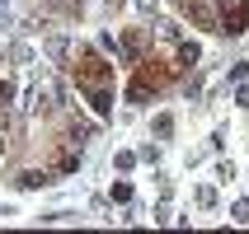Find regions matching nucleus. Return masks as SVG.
Instances as JSON below:
<instances>
[{"instance_id":"obj_1","label":"nucleus","mask_w":249,"mask_h":234,"mask_svg":"<svg viewBox=\"0 0 249 234\" xmlns=\"http://www.w3.org/2000/svg\"><path fill=\"white\" fill-rule=\"evenodd\" d=\"M245 28H249V0H221V33L240 38Z\"/></svg>"},{"instance_id":"obj_2","label":"nucleus","mask_w":249,"mask_h":234,"mask_svg":"<svg viewBox=\"0 0 249 234\" xmlns=\"http://www.w3.org/2000/svg\"><path fill=\"white\" fill-rule=\"evenodd\" d=\"M56 103H61V89H56V80H38L33 89H28V108H33V112H52Z\"/></svg>"},{"instance_id":"obj_3","label":"nucleus","mask_w":249,"mask_h":234,"mask_svg":"<svg viewBox=\"0 0 249 234\" xmlns=\"http://www.w3.org/2000/svg\"><path fill=\"white\" fill-rule=\"evenodd\" d=\"M14 183L33 192V187H47V183H56V178H52V173H47V169H24V173H19V178H14Z\"/></svg>"},{"instance_id":"obj_4","label":"nucleus","mask_w":249,"mask_h":234,"mask_svg":"<svg viewBox=\"0 0 249 234\" xmlns=\"http://www.w3.org/2000/svg\"><path fill=\"white\" fill-rule=\"evenodd\" d=\"M89 103H94L99 117H108V112H113V94H108V89H89Z\"/></svg>"},{"instance_id":"obj_5","label":"nucleus","mask_w":249,"mask_h":234,"mask_svg":"<svg viewBox=\"0 0 249 234\" xmlns=\"http://www.w3.org/2000/svg\"><path fill=\"white\" fill-rule=\"evenodd\" d=\"M231 220H235V225H249V197H245V202H235V206H231Z\"/></svg>"},{"instance_id":"obj_6","label":"nucleus","mask_w":249,"mask_h":234,"mask_svg":"<svg viewBox=\"0 0 249 234\" xmlns=\"http://www.w3.org/2000/svg\"><path fill=\"white\" fill-rule=\"evenodd\" d=\"M155 136H174V117H169V112L155 117Z\"/></svg>"},{"instance_id":"obj_7","label":"nucleus","mask_w":249,"mask_h":234,"mask_svg":"<svg viewBox=\"0 0 249 234\" xmlns=\"http://www.w3.org/2000/svg\"><path fill=\"white\" fill-rule=\"evenodd\" d=\"M179 61H183V66H193V61H197V42H179Z\"/></svg>"},{"instance_id":"obj_8","label":"nucleus","mask_w":249,"mask_h":234,"mask_svg":"<svg viewBox=\"0 0 249 234\" xmlns=\"http://www.w3.org/2000/svg\"><path fill=\"white\" fill-rule=\"evenodd\" d=\"M80 169V150H71V155H61V173H75Z\"/></svg>"},{"instance_id":"obj_9","label":"nucleus","mask_w":249,"mask_h":234,"mask_svg":"<svg viewBox=\"0 0 249 234\" xmlns=\"http://www.w3.org/2000/svg\"><path fill=\"white\" fill-rule=\"evenodd\" d=\"M197 206L212 211V206H216V192H212V187H197Z\"/></svg>"},{"instance_id":"obj_10","label":"nucleus","mask_w":249,"mask_h":234,"mask_svg":"<svg viewBox=\"0 0 249 234\" xmlns=\"http://www.w3.org/2000/svg\"><path fill=\"white\" fill-rule=\"evenodd\" d=\"M113 202H132V183H113Z\"/></svg>"},{"instance_id":"obj_11","label":"nucleus","mask_w":249,"mask_h":234,"mask_svg":"<svg viewBox=\"0 0 249 234\" xmlns=\"http://www.w3.org/2000/svg\"><path fill=\"white\" fill-rule=\"evenodd\" d=\"M118 169H123V173H127V169H137V155H132V150H123V155H118Z\"/></svg>"},{"instance_id":"obj_12","label":"nucleus","mask_w":249,"mask_h":234,"mask_svg":"<svg viewBox=\"0 0 249 234\" xmlns=\"http://www.w3.org/2000/svg\"><path fill=\"white\" fill-rule=\"evenodd\" d=\"M216 178L231 183V178H235V164H226V159H221V164H216Z\"/></svg>"},{"instance_id":"obj_13","label":"nucleus","mask_w":249,"mask_h":234,"mask_svg":"<svg viewBox=\"0 0 249 234\" xmlns=\"http://www.w3.org/2000/svg\"><path fill=\"white\" fill-rule=\"evenodd\" d=\"M245 75H249V61H235V66H231V80L240 84V80H245Z\"/></svg>"},{"instance_id":"obj_14","label":"nucleus","mask_w":249,"mask_h":234,"mask_svg":"<svg viewBox=\"0 0 249 234\" xmlns=\"http://www.w3.org/2000/svg\"><path fill=\"white\" fill-rule=\"evenodd\" d=\"M235 103H240V108H249V84L245 80H240V89H235Z\"/></svg>"},{"instance_id":"obj_15","label":"nucleus","mask_w":249,"mask_h":234,"mask_svg":"<svg viewBox=\"0 0 249 234\" xmlns=\"http://www.w3.org/2000/svg\"><path fill=\"white\" fill-rule=\"evenodd\" d=\"M10 98H14V84H10V80H0V103H10Z\"/></svg>"},{"instance_id":"obj_16","label":"nucleus","mask_w":249,"mask_h":234,"mask_svg":"<svg viewBox=\"0 0 249 234\" xmlns=\"http://www.w3.org/2000/svg\"><path fill=\"white\" fill-rule=\"evenodd\" d=\"M155 5H160V0H137V10H146V14H155Z\"/></svg>"},{"instance_id":"obj_17","label":"nucleus","mask_w":249,"mask_h":234,"mask_svg":"<svg viewBox=\"0 0 249 234\" xmlns=\"http://www.w3.org/2000/svg\"><path fill=\"white\" fill-rule=\"evenodd\" d=\"M0 66H5V52H0Z\"/></svg>"}]
</instances>
